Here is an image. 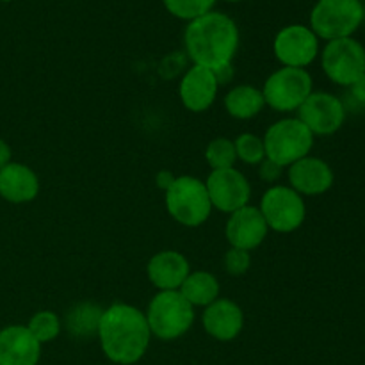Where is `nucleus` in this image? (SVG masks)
Instances as JSON below:
<instances>
[{
	"label": "nucleus",
	"instance_id": "nucleus-12",
	"mask_svg": "<svg viewBox=\"0 0 365 365\" xmlns=\"http://www.w3.org/2000/svg\"><path fill=\"white\" fill-rule=\"evenodd\" d=\"M298 118L316 135H331L346 121V107L339 96L327 91H312L298 109Z\"/></svg>",
	"mask_w": 365,
	"mask_h": 365
},
{
	"label": "nucleus",
	"instance_id": "nucleus-11",
	"mask_svg": "<svg viewBox=\"0 0 365 365\" xmlns=\"http://www.w3.org/2000/svg\"><path fill=\"white\" fill-rule=\"evenodd\" d=\"M210 205L220 212L232 214L242 207L250 205L252 185L248 178L235 168L210 171L205 180Z\"/></svg>",
	"mask_w": 365,
	"mask_h": 365
},
{
	"label": "nucleus",
	"instance_id": "nucleus-8",
	"mask_svg": "<svg viewBox=\"0 0 365 365\" xmlns=\"http://www.w3.org/2000/svg\"><path fill=\"white\" fill-rule=\"evenodd\" d=\"M259 210L267 228L278 234H292L307 217L305 200L289 185H271L260 198Z\"/></svg>",
	"mask_w": 365,
	"mask_h": 365
},
{
	"label": "nucleus",
	"instance_id": "nucleus-15",
	"mask_svg": "<svg viewBox=\"0 0 365 365\" xmlns=\"http://www.w3.org/2000/svg\"><path fill=\"white\" fill-rule=\"evenodd\" d=\"M289 187L302 196H319L331 189L335 182L334 170L327 160L307 155L287 168Z\"/></svg>",
	"mask_w": 365,
	"mask_h": 365
},
{
	"label": "nucleus",
	"instance_id": "nucleus-24",
	"mask_svg": "<svg viewBox=\"0 0 365 365\" xmlns=\"http://www.w3.org/2000/svg\"><path fill=\"white\" fill-rule=\"evenodd\" d=\"M217 0H163L164 7L171 16L189 21L214 11Z\"/></svg>",
	"mask_w": 365,
	"mask_h": 365
},
{
	"label": "nucleus",
	"instance_id": "nucleus-34",
	"mask_svg": "<svg viewBox=\"0 0 365 365\" xmlns=\"http://www.w3.org/2000/svg\"><path fill=\"white\" fill-rule=\"evenodd\" d=\"M0 2H13V0H0Z\"/></svg>",
	"mask_w": 365,
	"mask_h": 365
},
{
	"label": "nucleus",
	"instance_id": "nucleus-29",
	"mask_svg": "<svg viewBox=\"0 0 365 365\" xmlns=\"http://www.w3.org/2000/svg\"><path fill=\"white\" fill-rule=\"evenodd\" d=\"M182 66H184V61L178 59L177 53L175 56H168V59H164V63L160 64V75L164 78H173L180 73Z\"/></svg>",
	"mask_w": 365,
	"mask_h": 365
},
{
	"label": "nucleus",
	"instance_id": "nucleus-25",
	"mask_svg": "<svg viewBox=\"0 0 365 365\" xmlns=\"http://www.w3.org/2000/svg\"><path fill=\"white\" fill-rule=\"evenodd\" d=\"M205 160L214 170H227L234 168L237 155H235L234 141L228 138H216L207 145Z\"/></svg>",
	"mask_w": 365,
	"mask_h": 365
},
{
	"label": "nucleus",
	"instance_id": "nucleus-10",
	"mask_svg": "<svg viewBox=\"0 0 365 365\" xmlns=\"http://www.w3.org/2000/svg\"><path fill=\"white\" fill-rule=\"evenodd\" d=\"M273 52L282 66L307 70L319 56V38L309 25H287L274 36Z\"/></svg>",
	"mask_w": 365,
	"mask_h": 365
},
{
	"label": "nucleus",
	"instance_id": "nucleus-2",
	"mask_svg": "<svg viewBox=\"0 0 365 365\" xmlns=\"http://www.w3.org/2000/svg\"><path fill=\"white\" fill-rule=\"evenodd\" d=\"M239 27L228 14L210 11L189 21L184 31L185 56L192 64L217 71L230 66L239 48Z\"/></svg>",
	"mask_w": 365,
	"mask_h": 365
},
{
	"label": "nucleus",
	"instance_id": "nucleus-27",
	"mask_svg": "<svg viewBox=\"0 0 365 365\" xmlns=\"http://www.w3.org/2000/svg\"><path fill=\"white\" fill-rule=\"evenodd\" d=\"M225 269L232 277H242V274L248 273L250 266H252V252H246V250L232 248L225 253L223 257Z\"/></svg>",
	"mask_w": 365,
	"mask_h": 365
},
{
	"label": "nucleus",
	"instance_id": "nucleus-23",
	"mask_svg": "<svg viewBox=\"0 0 365 365\" xmlns=\"http://www.w3.org/2000/svg\"><path fill=\"white\" fill-rule=\"evenodd\" d=\"M61 328H63V324H61L59 316L53 314L52 310L36 312L27 324V330L31 331L32 337H34L39 344H46V342L56 341L61 334Z\"/></svg>",
	"mask_w": 365,
	"mask_h": 365
},
{
	"label": "nucleus",
	"instance_id": "nucleus-20",
	"mask_svg": "<svg viewBox=\"0 0 365 365\" xmlns=\"http://www.w3.org/2000/svg\"><path fill=\"white\" fill-rule=\"evenodd\" d=\"M264 106H266V102H264L262 91L259 88H255V86H234L225 95V109L235 120H252V118L259 116Z\"/></svg>",
	"mask_w": 365,
	"mask_h": 365
},
{
	"label": "nucleus",
	"instance_id": "nucleus-28",
	"mask_svg": "<svg viewBox=\"0 0 365 365\" xmlns=\"http://www.w3.org/2000/svg\"><path fill=\"white\" fill-rule=\"evenodd\" d=\"M282 175H284V168H282L280 164L273 163V160L264 159L262 163L259 164L260 180L267 182V184H277V182L282 178Z\"/></svg>",
	"mask_w": 365,
	"mask_h": 365
},
{
	"label": "nucleus",
	"instance_id": "nucleus-4",
	"mask_svg": "<svg viewBox=\"0 0 365 365\" xmlns=\"http://www.w3.org/2000/svg\"><path fill=\"white\" fill-rule=\"evenodd\" d=\"M365 18L362 0H317L310 11L314 34L324 41L353 38Z\"/></svg>",
	"mask_w": 365,
	"mask_h": 365
},
{
	"label": "nucleus",
	"instance_id": "nucleus-13",
	"mask_svg": "<svg viewBox=\"0 0 365 365\" xmlns=\"http://www.w3.org/2000/svg\"><path fill=\"white\" fill-rule=\"evenodd\" d=\"M220 82L216 73L205 66L192 64L184 71L178 84L182 106L191 113H205L216 102Z\"/></svg>",
	"mask_w": 365,
	"mask_h": 365
},
{
	"label": "nucleus",
	"instance_id": "nucleus-6",
	"mask_svg": "<svg viewBox=\"0 0 365 365\" xmlns=\"http://www.w3.org/2000/svg\"><path fill=\"white\" fill-rule=\"evenodd\" d=\"M164 203L168 214L182 227L187 228L202 227L212 212L205 182L191 175L175 178L173 185L166 191Z\"/></svg>",
	"mask_w": 365,
	"mask_h": 365
},
{
	"label": "nucleus",
	"instance_id": "nucleus-5",
	"mask_svg": "<svg viewBox=\"0 0 365 365\" xmlns=\"http://www.w3.org/2000/svg\"><path fill=\"white\" fill-rule=\"evenodd\" d=\"M266 159L289 168L303 157L310 155L314 148V134L299 118H282L274 121L262 138Z\"/></svg>",
	"mask_w": 365,
	"mask_h": 365
},
{
	"label": "nucleus",
	"instance_id": "nucleus-31",
	"mask_svg": "<svg viewBox=\"0 0 365 365\" xmlns=\"http://www.w3.org/2000/svg\"><path fill=\"white\" fill-rule=\"evenodd\" d=\"M349 89H351L353 98H355L356 102L364 103V106H365V73L359 78V81L353 82V84L349 86Z\"/></svg>",
	"mask_w": 365,
	"mask_h": 365
},
{
	"label": "nucleus",
	"instance_id": "nucleus-14",
	"mask_svg": "<svg viewBox=\"0 0 365 365\" xmlns=\"http://www.w3.org/2000/svg\"><path fill=\"white\" fill-rule=\"evenodd\" d=\"M267 232H269V228H267L259 207L246 205L235 212L228 214L225 235H227V241L232 248L253 252L266 241Z\"/></svg>",
	"mask_w": 365,
	"mask_h": 365
},
{
	"label": "nucleus",
	"instance_id": "nucleus-21",
	"mask_svg": "<svg viewBox=\"0 0 365 365\" xmlns=\"http://www.w3.org/2000/svg\"><path fill=\"white\" fill-rule=\"evenodd\" d=\"M178 291L195 309H205L220 298L221 285L220 280L209 271H191Z\"/></svg>",
	"mask_w": 365,
	"mask_h": 365
},
{
	"label": "nucleus",
	"instance_id": "nucleus-17",
	"mask_svg": "<svg viewBox=\"0 0 365 365\" xmlns=\"http://www.w3.org/2000/svg\"><path fill=\"white\" fill-rule=\"evenodd\" d=\"M189 273V260L177 250H163L146 264V277L159 291H178Z\"/></svg>",
	"mask_w": 365,
	"mask_h": 365
},
{
	"label": "nucleus",
	"instance_id": "nucleus-1",
	"mask_svg": "<svg viewBox=\"0 0 365 365\" xmlns=\"http://www.w3.org/2000/svg\"><path fill=\"white\" fill-rule=\"evenodd\" d=\"M96 337L103 355L118 365H132L145 356L152 331L145 312L128 303H114L103 309Z\"/></svg>",
	"mask_w": 365,
	"mask_h": 365
},
{
	"label": "nucleus",
	"instance_id": "nucleus-3",
	"mask_svg": "<svg viewBox=\"0 0 365 365\" xmlns=\"http://www.w3.org/2000/svg\"><path fill=\"white\" fill-rule=\"evenodd\" d=\"M152 337L159 341H177L192 328L196 319L195 307L180 291H159L145 312Z\"/></svg>",
	"mask_w": 365,
	"mask_h": 365
},
{
	"label": "nucleus",
	"instance_id": "nucleus-9",
	"mask_svg": "<svg viewBox=\"0 0 365 365\" xmlns=\"http://www.w3.org/2000/svg\"><path fill=\"white\" fill-rule=\"evenodd\" d=\"M321 66L334 84L349 88L365 73V48L355 38L327 41L321 52Z\"/></svg>",
	"mask_w": 365,
	"mask_h": 365
},
{
	"label": "nucleus",
	"instance_id": "nucleus-18",
	"mask_svg": "<svg viewBox=\"0 0 365 365\" xmlns=\"http://www.w3.org/2000/svg\"><path fill=\"white\" fill-rule=\"evenodd\" d=\"M41 344L27 327L11 324L0 330V365H38Z\"/></svg>",
	"mask_w": 365,
	"mask_h": 365
},
{
	"label": "nucleus",
	"instance_id": "nucleus-33",
	"mask_svg": "<svg viewBox=\"0 0 365 365\" xmlns=\"http://www.w3.org/2000/svg\"><path fill=\"white\" fill-rule=\"evenodd\" d=\"M225 2H242V0H225Z\"/></svg>",
	"mask_w": 365,
	"mask_h": 365
},
{
	"label": "nucleus",
	"instance_id": "nucleus-30",
	"mask_svg": "<svg viewBox=\"0 0 365 365\" xmlns=\"http://www.w3.org/2000/svg\"><path fill=\"white\" fill-rule=\"evenodd\" d=\"M175 175L171 173L170 170H160L159 173L155 175V182H157V187L159 189H163L164 192L168 191V189L171 187V185H173V182H175Z\"/></svg>",
	"mask_w": 365,
	"mask_h": 365
},
{
	"label": "nucleus",
	"instance_id": "nucleus-22",
	"mask_svg": "<svg viewBox=\"0 0 365 365\" xmlns=\"http://www.w3.org/2000/svg\"><path fill=\"white\" fill-rule=\"evenodd\" d=\"M103 309L93 303H78L66 314V327L75 337H91L98 331Z\"/></svg>",
	"mask_w": 365,
	"mask_h": 365
},
{
	"label": "nucleus",
	"instance_id": "nucleus-26",
	"mask_svg": "<svg viewBox=\"0 0 365 365\" xmlns=\"http://www.w3.org/2000/svg\"><path fill=\"white\" fill-rule=\"evenodd\" d=\"M235 146V155L237 160L248 164V166H259L264 159H266V150H264V141L262 138L255 134H239L234 139Z\"/></svg>",
	"mask_w": 365,
	"mask_h": 365
},
{
	"label": "nucleus",
	"instance_id": "nucleus-32",
	"mask_svg": "<svg viewBox=\"0 0 365 365\" xmlns=\"http://www.w3.org/2000/svg\"><path fill=\"white\" fill-rule=\"evenodd\" d=\"M11 155H13L11 153V146L4 139H0V170L11 163Z\"/></svg>",
	"mask_w": 365,
	"mask_h": 365
},
{
	"label": "nucleus",
	"instance_id": "nucleus-19",
	"mask_svg": "<svg viewBox=\"0 0 365 365\" xmlns=\"http://www.w3.org/2000/svg\"><path fill=\"white\" fill-rule=\"evenodd\" d=\"M39 178L34 170L9 163L0 170V196L9 203H29L38 198Z\"/></svg>",
	"mask_w": 365,
	"mask_h": 365
},
{
	"label": "nucleus",
	"instance_id": "nucleus-7",
	"mask_svg": "<svg viewBox=\"0 0 365 365\" xmlns=\"http://www.w3.org/2000/svg\"><path fill=\"white\" fill-rule=\"evenodd\" d=\"M260 91L267 107L278 113H292L298 110L314 91L312 75L305 68L282 66L266 78Z\"/></svg>",
	"mask_w": 365,
	"mask_h": 365
},
{
	"label": "nucleus",
	"instance_id": "nucleus-16",
	"mask_svg": "<svg viewBox=\"0 0 365 365\" xmlns=\"http://www.w3.org/2000/svg\"><path fill=\"white\" fill-rule=\"evenodd\" d=\"M202 324L207 335L220 342H230L241 335L245 328V314L232 299L217 298L203 309Z\"/></svg>",
	"mask_w": 365,
	"mask_h": 365
}]
</instances>
